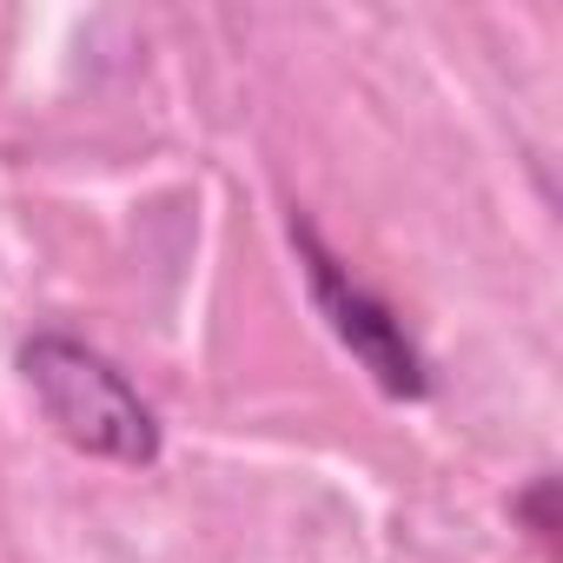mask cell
I'll return each instance as SVG.
<instances>
[{
    "label": "cell",
    "instance_id": "2",
    "mask_svg": "<svg viewBox=\"0 0 563 563\" xmlns=\"http://www.w3.org/2000/svg\"><path fill=\"white\" fill-rule=\"evenodd\" d=\"M292 252H299V272H306V292H312L319 319H325L332 339L365 365V378H372L385 398H398V405L431 398V365H424L418 339L405 332V319L365 286V278L319 239V225L299 219V212H292Z\"/></svg>",
    "mask_w": 563,
    "mask_h": 563
},
{
    "label": "cell",
    "instance_id": "3",
    "mask_svg": "<svg viewBox=\"0 0 563 563\" xmlns=\"http://www.w3.org/2000/svg\"><path fill=\"white\" fill-rule=\"evenodd\" d=\"M510 510L530 523V537H537L543 550H556V477H530V484L510 497Z\"/></svg>",
    "mask_w": 563,
    "mask_h": 563
},
{
    "label": "cell",
    "instance_id": "1",
    "mask_svg": "<svg viewBox=\"0 0 563 563\" xmlns=\"http://www.w3.org/2000/svg\"><path fill=\"white\" fill-rule=\"evenodd\" d=\"M21 378H27L41 418L74 451L107 457V464H159L166 431H159L153 405L87 339H74V332H34L21 345Z\"/></svg>",
    "mask_w": 563,
    "mask_h": 563
}]
</instances>
